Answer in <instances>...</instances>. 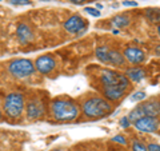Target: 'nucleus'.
<instances>
[{"label":"nucleus","mask_w":160,"mask_h":151,"mask_svg":"<svg viewBox=\"0 0 160 151\" xmlns=\"http://www.w3.org/2000/svg\"><path fill=\"white\" fill-rule=\"evenodd\" d=\"M82 111L86 118L89 119H100L111 114L112 106L111 103L100 96H93L87 99L82 106Z\"/></svg>","instance_id":"nucleus-1"},{"label":"nucleus","mask_w":160,"mask_h":151,"mask_svg":"<svg viewBox=\"0 0 160 151\" xmlns=\"http://www.w3.org/2000/svg\"><path fill=\"white\" fill-rule=\"evenodd\" d=\"M51 111L53 119L58 122H71L79 115V108L71 100L67 99H55L51 103Z\"/></svg>","instance_id":"nucleus-2"},{"label":"nucleus","mask_w":160,"mask_h":151,"mask_svg":"<svg viewBox=\"0 0 160 151\" xmlns=\"http://www.w3.org/2000/svg\"><path fill=\"white\" fill-rule=\"evenodd\" d=\"M100 79H102L104 88L119 87V88H123L127 91L129 88V84H131V82L127 79L126 75L119 74L116 71H113V70H108V68L102 70V76H100Z\"/></svg>","instance_id":"nucleus-3"},{"label":"nucleus","mask_w":160,"mask_h":151,"mask_svg":"<svg viewBox=\"0 0 160 151\" xmlns=\"http://www.w3.org/2000/svg\"><path fill=\"white\" fill-rule=\"evenodd\" d=\"M4 112H6L7 117L16 119L24 111V96L23 94L20 92H11L7 95L6 100H4L3 104Z\"/></svg>","instance_id":"nucleus-4"},{"label":"nucleus","mask_w":160,"mask_h":151,"mask_svg":"<svg viewBox=\"0 0 160 151\" xmlns=\"http://www.w3.org/2000/svg\"><path fill=\"white\" fill-rule=\"evenodd\" d=\"M8 71L12 76L23 79L35 72V66L29 59H13L8 64Z\"/></svg>","instance_id":"nucleus-5"},{"label":"nucleus","mask_w":160,"mask_h":151,"mask_svg":"<svg viewBox=\"0 0 160 151\" xmlns=\"http://www.w3.org/2000/svg\"><path fill=\"white\" fill-rule=\"evenodd\" d=\"M87 22L80 15H72L64 22V29L69 34H82L86 31Z\"/></svg>","instance_id":"nucleus-6"},{"label":"nucleus","mask_w":160,"mask_h":151,"mask_svg":"<svg viewBox=\"0 0 160 151\" xmlns=\"http://www.w3.org/2000/svg\"><path fill=\"white\" fill-rule=\"evenodd\" d=\"M33 66H35V70H38L40 74L48 75L56 67V60H55L52 55H42V56H39L35 60Z\"/></svg>","instance_id":"nucleus-7"},{"label":"nucleus","mask_w":160,"mask_h":151,"mask_svg":"<svg viewBox=\"0 0 160 151\" xmlns=\"http://www.w3.org/2000/svg\"><path fill=\"white\" fill-rule=\"evenodd\" d=\"M133 126L140 133H155L159 130V119L153 117H142L135 120Z\"/></svg>","instance_id":"nucleus-8"},{"label":"nucleus","mask_w":160,"mask_h":151,"mask_svg":"<svg viewBox=\"0 0 160 151\" xmlns=\"http://www.w3.org/2000/svg\"><path fill=\"white\" fill-rule=\"evenodd\" d=\"M44 104L40 99L35 98L31 99L29 102L27 103V117L28 119H38V118H42L44 115Z\"/></svg>","instance_id":"nucleus-9"},{"label":"nucleus","mask_w":160,"mask_h":151,"mask_svg":"<svg viewBox=\"0 0 160 151\" xmlns=\"http://www.w3.org/2000/svg\"><path fill=\"white\" fill-rule=\"evenodd\" d=\"M123 56L131 64H140L146 60V54L138 47H127L124 49Z\"/></svg>","instance_id":"nucleus-10"},{"label":"nucleus","mask_w":160,"mask_h":151,"mask_svg":"<svg viewBox=\"0 0 160 151\" xmlns=\"http://www.w3.org/2000/svg\"><path fill=\"white\" fill-rule=\"evenodd\" d=\"M139 108L142 110V112L144 117H153L158 118L159 112H160V104L158 99H151V100H146L144 103L139 104Z\"/></svg>","instance_id":"nucleus-11"},{"label":"nucleus","mask_w":160,"mask_h":151,"mask_svg":"<svg viewBox=\"0 0 160 151\" xmlns=\"http://www.w3.org/2000/svg\"><path fill=\"white\" fill-rule=\"evenodd\" d=\"M16 36L20 43L27 44L33 39V31L27 23H19L16 28Z\"/></svg>","instance_id":"nucleus-12"},{"label":"nucleus","mask_w":160,"mask_h":151,"mask_svg":"<svg viewBox=\"0 0 160 151\" xmlns=\"http://www.w3.org/2000/svg\"><path fill=\"white\" fill-rule=\"evenodd\" d=\"M126 76H127V79L129 80V82L138 83V82H140V80H143L144 78H146V71L140 67H131L126 71Z\"/></svg>","instance_id":"nucleus-13"},{"label":"nucleus","mask_w":160,"mask_h":151,"mask_svg":"<svg viewBox=\"0 0 160 151\" xmlns=\"http://www.w3.org/2000/svg\"><path fill=\"white\" fill-rule=\"evenodd\" d=\"M126 95V90L119 88V87H109V88H104V96L108 100L112 102H118Z\"/></svg>","instance_id":"nucleus-14"},{"label":"nucleus","mask_w":160,"mask_h":151,"mask_svg":"<svg viewBox=\"0 0 160 151\" xmlns=\"http://www.w3.org/2000/svg\"><path fill=\"white\" fill-rule=\"evenodd\" d=\"M111 24L116 28H124L131 24V19H129V16L126 13H119L111 19Z\"/></svg>","instance_id":"nucleus-15"},{"label":"nucleus","mask_w":160,"mask_h":151,"mask_svg":"<svg viewBox=\"0 0 160 151\" xmlns=\"http://www.w3.org/2000/svg\"><path fill=\"white\" fill-rule=\"evenodd\" d=\"M109 64L116 67H122L126 64V59H124L123 54L119 52L118 49H109Z\"/></svg>","instance_id":"nucleus-16"},{"label":"nucleus","mask_w":160,"mask_h":151,"mask_svg":"<svg viewBox=\"0 0 160 151\" xmlns=\"http://www.w3.org/2000/svg\"><path fill=\"white\" fill-rule=\"evenodd\" d=\"M109 47L100 46L96 48V58L104 64H109Z\"/></svg>","instance_id":"nucleus-17"},{"label":"nucleus","mask_w":160,"mask_h":151,"mask_svg":"<svg viewBox=\"0 0 160 151\" xmlns=\"http://www.w3.org/2000/svg\"><path fill=\"white\" fill-rule=\"evenodd\" d=\"M146 16L147 19L149 20V22H152V23H159V9L156 8H148L147 11H146Z\"/></svg>","instance_id":"nucleus-18"},{"label":"nucleus","mask_w":160,"mask_h":151,"mask_svg":"<svg viewBox=\"0 0 160 151\" xmlns=\"http://www.w3.org/2000/svg\"><path fill=\"white\" fill-rule=\"evenodd\" d=\"M142 117H144L143 112H142V110L139 108V106H136V107H135L132 111L129 112V115H128L127 118H128L129 122H135V120H138L139 118H142Z\"/></svg>","instance_id":"nucleus-19"},{"label":"nucleus","mask_w":160,"mask_h":151,"mask_svg":"<svg viewBox=\"0 0 160 151\" xmlns=\"http://www.w3.org/2000/svg\"><path fill=\"white\" fill-rule=\"evenodd\" d=\"M132 151H147V146L142 140L135 139L132 142Z\"/></svg>","instance_id":"nucleus-20"},{"label":"nucleus","mask_w":160,"mask_h":151,"mask_svg":"<svg viewBox=\"0 0 160 151\" xmlns=\"http://www.w3.org/2000/svg\"><path fill=\"white\" fill-rule=\"evenodd\" d=\"M146 92H143V91H139V92H135L133 95H132V98H131V100L132 102H140V100H144L146 99Z\"/></svg>","instance_id":"nucleus-21"},{"label":"nucleus","mask_w":160,"mask_h":151,"mask_svg":"<svg viewBox=\"0 0 160 151\" xmlns=\"http://www.w3.org/2000/svg\"><path fill=\"white\" fill-rule=\"evenodd\" d=\"M84 11H86V12H88L89 15H92V16H95V18H99L100 15H102V13H100V11H99V9H96V8H91V7H87V8H84Z\"/></svg>","instance_id":"nucleus-22"},{"label":"nucleus","mask_w":160,"mask_h":151,"mask_svg":"<svg viewBox=\"0 0 160 151\" xmlns=\"http://www.w3.org/2000/svg\"><path fill=\"white\" fill-rule=\"evenodd\" d=\"M113 142H116L119 144H127V139L123 137V135H115V137L112 138Z\"/></svg>","instance_id":"nucleus-23"},{"label":"nucleus","mask_w":160,"mask_h":151,"mask_svg":"<svg viewBox=\"0 0 160 151\" xmlns=\"http://www.w3.org/2000/svg\"><path fill=\"white\" fill-rule=\"evenodd\" d=\"M11 3L15 6H29L31 4L29 0H11Z\"/></svg>","instance_id":"nucleus-24"},{"label":"nucleus","mask_w":160,"mask_h":151,"mask_svg":"<svg viewBox=\"0 0 160 151\" xmlns=\"http://www.w3.org/2000/svg\"><path fill=\"white\" fill-rule=\"evenodd\" d=\"M120 126H122L123 128H128L129 126H131V122L128 120V118H127V117H124V118L120 119Z\"/></svg>","instance_id":"nucleus-25"},{"label":"nucleus","mask_w":160,"mask_h":151,"mask_svg":"<svg viewBox=\"0 0 160 151\" xmlns=\"http://www.w3.org/2000/svg\"><path fill=\"white\" fill-rule=\"evenodd\" d=\"M147 151H160L159 143H149L147 146Z\"/></svg>","instance_id":"nucleus-26"},{"label":"nucleus","mask_w":160,"mask_h":151,"mask_svg":"<svg viewBox=\"0 0 160 151\" xmlns=\"http://www.w3.org/2000/svg\"><path fill=\"white\" fill-rule=\"evenodd\" d=\"M123 6H128V7H136L138 3L136 2H129V0H127V2H123Z\"/></svg>","instance_id":"nucleus-27"},{"label":"nucleus","mask_w":160,"mask_h":151,"mask_svg":"<svg viewBox=\"0 0 160 151\" xmlns=\"http://www.w3.org/2000/svg\"><path fill=\"white\" fill-rule=\"evenodd\" d=\"M72 2H73V3H83L84 0H72Z\"/></svg>","instance_id":"nucleus-28"},{"label":"nucleus","mask_w":160,"mask_h":151,"mask_svg":"<svg viewBox=\"0 0 160 151\" xmlns=\"http://www.w3.org/2000/svg\"><path fill=\"white\" fill-rule=\"evenodd\" d=\"M96 7H98L96 9H100V8H103V6H102V4H98V6H96Z\"/></svg>","instance_id":"nucleus-29"},{"label":"nucleus","mask_w":160,"mask_h":151,"mask_svg":"<svg viewBox=\"0 0 160 151\" xmlns=\"http://www.w3.org/2000/svg\"><path fill=\"white\" fill-rule=\"evenodd\" d=\"M53 151H68V150H64V148H60V150H53Z\"/></svg>","instance_id":"nucleus-30"},{"label":"nucleus","mask_w":160,"mask_h":151,"mask_svg":"<svg viewBox=\"0 0 160 151\" xmlns=\"http://www.w3.org/2000/svg\"><path fill=\"white\" fill-rule=\"evenodd\" d=\"M0 119H2V111H0Z\"/></svg>","instance_id":"nucleus-31"},{"label":"nucleus","mask_w":160,"mask_h":151,"mask_svg":"<svg viewBox=\"0 0 160 151\" xmlns=\"http://www.w3.org/2000/svg\"><path fill=\"white\" fill-rule=\"evenodd\" d=\"M43 2H47V0H43Z\"/></svg>","instance_id":"nucleus-32"},{"label":"nucleus","mask_w":160,"mask_h":151,"mask_svg":"<svg viewBox=\"0 0 160 151\" xmlns=\"http://www.w3.org/2000/svg\"><path fill=\"white\" fill-rule=\"evenodd\" d=\"M0 2H2V0H0Z\"/></svg>","instance_id":"nucleus-33"}]
</instances>
